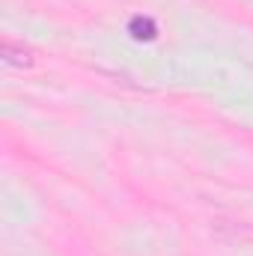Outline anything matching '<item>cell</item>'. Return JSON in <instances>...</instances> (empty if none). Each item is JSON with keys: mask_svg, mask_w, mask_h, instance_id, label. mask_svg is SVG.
Returning <instances> with one entry per match:
<instances>
[{"mask_svg": "<svg viewBox=\"0 0 253 256\" xmlns=\"http://www.w3.org/2000/svg\"><path fill=\"white\" fill-rule=\"evenodd\" d=\"M3 63L6 66H18V68H27V66H33V54L27 51V48H21V45H15V42H3Z\"/></svg>", "mask_w": 253, "mask_h": 256, "instance_id": "1", "label": "cell"}, {"mask_svg": "<svg viewBox=\"0 0 253 256\" xmlns=\"http://www.w3.org/2000/svg\"><path fill=\"white\" fill-rule=\"evenodd\" d=\"M128 30H131V36H134V39H155V33H158L155 21H152V18H143V15L131 18Z\"/></svg>", "mask_w": 253, "mask_h": 256, "instance_id": "2", "label": "cell"}]
</instances>
